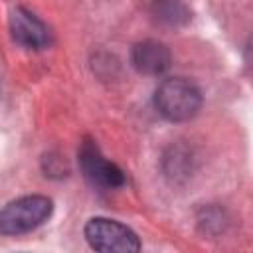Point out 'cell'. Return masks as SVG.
<instances>
[{
    "instance_id": "cell-4",
    "label": "cell",
    "mask_w": 253,
    "mask_h": 253,
    "mask_svg": "<svg viewBox=\"0 0 253 253\" xmlns=\"http://www.w3.org/2000/svg\"><path fill=\"white\" fill-rule=\"evenodd\" d=\"M79 166L83 176L97 188H121L125 184V172L107 160L91 138H85L79 146Z\"/></svg>"
},
{
    "instance_id": "cell-3",
    "label": "cell",
    "mask_w": 253,
    "mask_h": 253,
    "mask_svg": "<svg viewBox=\"0 0 253 253\" xmlns=\"http://www.w3.org/2000/svg\"><path fill=\"white\" fill-rule=\"evenodd\" d=\"M85 239L95 251L132 253L140 249L138 235L121 221L109 217H93L85 225Z\"/></svg>"
},
{
    "instance_id": "cell-7",
    "label": "cell",
    "mask_w": 253,
    "mask_h": 253,
    "mask_svg": "<svg viewBox=\"0 0 253 253\" xmlns=\"http://www.w3.org/2000/svg\"><path fill=\"white\" fill-rule=\"evenodd\" d=\"M150 14L158 24L168 28H180L188 24L192 16L184 0H152Z\"/></svg>"
},
{
    "instance_id": "cell-2",
    "label": "cell",
    "mask_w": 253,
    "mask_h": 253,
    "mask_svg": "<svg viewBox=\"0 0 253 253\" xmlns=\"http://www.w3.org/2000/svg\"><path fill=\"white\" fill-rule=\"evenodd\" d=\"M53 211V202L47 196L32 194L12 200L0 210V233L22 235L43 225Z\"/></svg>"
},
{
    "instance_id": "cell-1",
    "label": "cell",
    "mask_w": 253,
    "mask_h": 253,
    "mask_svg": "<svg viewBox=\"0 0 253 253\" xmlns=\"http://www.w3.org/2000/svg\"><path fill=\"white\" fill-rule=\"evenodd\" d=\"M156 111L170 123H184L198 115L202 107V91L186 77H168L154 91Z\"/></svg>"
},
{
    "instance_id": "cell-6",
    "label": "cell",
    "mask_w": 253,
    "mask_h": 253,
    "mask_svg": "<svg viewBox=\"0 0 253 253\" xmlns=\"http://www.w3.org/2000/svg\"><path fill=\"white\" fill-rule=\"evenodd\" d=\"M130 63L142 75H162L172 63L170 49L158 40L136 42L130 49Z\"/></svg>"
},
{
    "instance_id": "cell-5",
    "label": "cell",
    "mask_w": 253,
    "mask_h": 253,
    "mask_svg": "<svg viewBox=\"0 0 253 253\" xmlns=\"http://www.w3.org/2000/svg\"><path fill=\"white\" fill-rule=\"evenodd\" d=\"M10 32L12 38L28 49H43L51 42L47 26L36 14L22 6L14 8L10 14Z\"/></svg>"
},
{
    "instance_id": "cell-10",
    "label": "cell",
    "mask_w": 253,
    "mask_h": 253,
    "mask_svg": "<svg viewBox=\"0 0 253 253\" xmlns=\"http://www.w3.org/2000/svg\"><path fill=\"white\" fill-rule=\"evenodd\" d=\"M45 166H43V170L51 176V174H57V176H61L63 174V160L61 158H53L51 154H49V158L45 156Z\"/></svg>"
},
{
    "instance_id": "cell-8",
    "label": "cell",
    "mask_w": 253,
    "mask_h": 253,
    "mask_svg": "<svg viewBox=\"0 0 253 253\" xmlns=\"http://www.w3.org/2000/svg\"><path fill=\"white\" fill-rule=\"evenodd\" d=\"M227 221L229 219H227L225 211L217 206H206L198 213V225L204 233H211V235L221 233V231H225Z\"/></svg>"
},
{
    "instance_id": "cell-9",
    "label": "cell",
    "mask_w": 253,
    "mask_h": 253,
    "mask_svg": "<svg viewBox=\"0 0 253 253\" xmlns=\"http://www.w3.org/2000/svg\"><path fill=\"white\" fill-rule=\"evenodd\" d=\"M190 168V158H188V152L182 150V148H172V154H166L164 156V170L168 176H186Z\"/></svg>"
}]
</instances>
